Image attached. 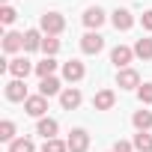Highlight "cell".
Here are the masks:
<instances>
[{"label":"cell","instance_id":"2","mask_svg":"<svg viewBox=\"0 0 152 152\" xmlns=\"http://www.w3.org/2000/svg\"><path fill=\"white\" fill-rule=\"evenodd\" d=\"M6 72L12 75V78H18V81H27V75L36 72V66L27 57H15V60H6Z\"/></svg>","mask_w":152,"mask_h":152},{"label":"cell","instance_id":"22","mask_svg":"<svg viewBox=\"0 0 152 152\" xmlns=\"http://www.w3.org/2000/svg\"><path fill=\"white\" fill-rule=\"evenodd\" d=\"M9 152H36V143L30 137H15L9 143Z\"/></svg>","mask_w":152,"mask_h":152},{"label":"cell","instance_id":"17","mask_svg":"<svg viewBox=\"0 0 152 152\" xmlns=\"http://www.w3.org/2000/svg\"><path fill=\"white\" fill-rule=\"evenodd\" d=\"M42 39H45L42 30H27V33H24V51H27V54H30V51H42Z\"/></svg>","mask_w":152,"mask_h":152},{"label":"cell","instance_id":"20","mask_svg":"<svg viewBox=\"0 0 152 152\" xmlns=\"http://www.w3.org/2000/svg\"><path fill=\"white\" fill-rule=\"evenodd\" d=\"M54 72H57V60L54 57H45L42 63H36V75H39V78H51Z\"/></svg>","mask_w":152,"mask_h":152},{"label":"cell","instance_id":"5","mask_svg":"<svg viewBox=\"0 0 152 152\" xmlns=\"http://www.w3.org/2000/svg\"><path fill=\"white\" fill-rule=\"evenodd\" d=\"M131 60H134V48H128V45H116V48L110 51V63L116 66V72H119V69H128Z\"/></svg>","mask_w":152,"mask_h":152},{"label":"cell","instance_id":"18","mask_svg":"<svg viewBox=\"0 0 152 152\" xmlns=\"http://www.w3.org/2000/svg\"><path fill=\"white\" fill-rule=\"evenodd\" d=\"M131 122H134V128L137 131H146L149 125H152V110H134V116H131Z\"/></svg>","mask_w":152,"mask_h":152},{"label":"cell","instance_id":"4","mask_svg":"<svg viewBox=\"0 0 152 152\" xmlns=\"http://www.w3.org/2000/svg\"><path fill=\"white\" fill-rule=\"evenodd\" d=\"M102 48H104V36H102L99 30L84 33V39H81V51H84V54H99Z\"/></svg>","mask_w":152,"mask_h":152},{"label":"cell","instance_id":"9","mask_svg":"<svg viewBox=\"0 0 152 152\" xmlns=\"http://www.w3.org/2000/svg\"><path fill=\"white\" fill-rule=\"evenodd\" d=\"M24 110H27L30 116L42 119V116L48 113V99H45V96H30V99L24 102Z\"/></svg>","mask_w":152,"mask_h":152},{"label":"cell","instance_id":"29","mask_svg":"<svg viewBox=\"0 0 152 152\" xmlns=\"http://www.w3.org/2000/svg\"><path fill=\"white\" fill-rule=\"evenodd\" d=\"M113 152H134V143H128V140H116Z\"/></svg>","mask_w":152,"mask_h":152},{"label":"cell","instance_id":"25","mask_svg":"<svg viewBox=\"0 0 152 152\" xmlns=\"http://www.w3.org/2000/svg\"><path fill=\"white\" fill-rule=\"evenodd\" d=\"M42 152H69V143H66V140H60V137H54V140H45Z\"/></svg>","mask_w":152,"mask_h":152},{"label":"cell","instance_id":"6","mask_svg":"<svg viewBox=\"0 0 152 152\" xmlns=\"http://www.w3.org/2000/svg\"><path fill=\"white\" fill-rule=\"evenodd\" d=\"M116 87L119 90H140V75L134 69H119L116 72Z\"/></svg>","mask_w":152,"mask_h":152},{"label":"cell","instance_id":"13","mask_svg":"<svg viewBox=\"0 0 152 152\" xmlns=\"http://www.w3.org/2000/svg\"><path fill=\"white\" fill-rule=\"evenodd\" d=\"M60 93H63V87H60V78H57V75H51V78H42V81H39V96L51 99V96H60Z\"/></svg>","mask_w":152,"mask_h":152},{"label":"cell","instance_id":"21","mask_svg":"<svg viewBox=\"0 0 152 152\" xmlns=\"http://www.w3.org/2000/svg\"><path fill=\"white\" fill-rule=\"evenodd\" d=\"M131 143H134L137 152H152V134H146V131H137Z\"/></svg>","mask_w":152,"mask_h":152},{"label":"cell","instance_id":"16","mask_svg":"<svg viewBox=\"0 0 152 152\" xmlns=\"http://www.w3.org/2000/svg\"><path fill=\"white\" fill-rule=\"evenodd\" d=\"M3 51H6V54L24 51V33H15V30H9V33L3 36Z\"/></svg>","mask_w":152,"mask_h":152},{"label":"cell","instance_id":"8","mask_svg":"<svg viewBox=\"0 0 152 152\" xmlns=\"http://www.w3.org/2000/svg\"><path fill=\"white\" fill-rule=\"evenodd\" d=\"M84 75H87V69H84V63H81V60H69V63H63V78H66L69 84L84 81Z\"/></svg>","mask_w":152,"mask_h":152},{"label":"cell","instance_id":"1","mask_svg":"<svg viewBox=\"0 0 152 152\" xmlns=\"http://www.w3.org/2000/svg\"><path fill=\"white\" fill-rule=\"evenodd\" d=\"M39 30H42L45 36H60V33L66 30V18H63L60 12H45V15L39 18Z\"/></svg>","mask_w":152,"mask_h":152},{"label":"cell","instance_id":"12","mask_svg":"<svg viewBox=\"0 0 152 152\" xmlns=\"http://www.w3.org/2000/svg\"><path fill=\"white\" fill-rule=\"evenodd\" d=\"M116 104V93L113 90H99L96 96H93V107L96 110H110Z\"/></svg>","mask_w":152,"mask_h":152},{"label":"cell","instance_id":"15","mask_svg":"<svg viewBox=\"0 0 152 152\" xmlns=\"http://www.w3.org/2000/svg\"><path fill=\"white\" fill-rule=\"evenodd\" d=\"M110 21H113V27H116V30H122V33L134 27V15H131L128 9H116V12L110 15Z\"/></svg>","mask_w":152,"mask_h":152},{"label":"cell","instance_id":"31","mask_svg":"<svg viewBox=\"0 0 152 152\" xmlns=\"http://www.w3.org/2000/svg\"><path fill=\"white\" fill-rule=\"evenodd\" d=\"M110 152H113V149H110Z\"/></svg>","mask_w":152,"mask_h":152},{"label":"cell","instance_id":"24","mask_svg":"<svg viewBox=\"0 0 152 152\" xmlns=\"http://www.w3.org/2000/svg\"><path fill=\"white\" fill-rule=\"evenodd\" d=\"M42 51H45V57H54V54L60 51V39H57V36H45V39H42Z\"/></svg>","mask_w":152,"mask_h":152},{"label":"cell","instance_id":"14","mask_svg":"<svg viewBox=\"0 0 152 152\" xmlns=\"http://www.w3.org/2000/svg\"><path fill=\"white\" fill-rule=\"evenodd\" d=\"M57 131H60V122H57V119H51V116H42V119H39V125H36V134H42L45 140H54V137H57Z\"/></svg>","mask_w":152,"mask_h":152},{"label":"cell","instance_id":"30","mask_svg":"<svg viewBox=\"0 0 152 152\" xmlns=\"http://www.w3.org/2000/svg\"><path fill=\"white\" fill-rule=\"evenodd\" d=\"M0 3H3V6H9V0H0Z\"/></svg>","mask_w":152,"mask_h":152},{"label":"cell","instance_id":"11","mask_svg":"<svg viewBox=\"0 0 152 152\" xmlns=\"http://www.w3.org/2000/svg\"><path fill=\"white\" fill-rule=\"evenodd\" d=\"M104 21H107V15H104V9H102V6H90V9L84 12V24H87L90 30H99Z\"/></svg>","mask_w":152,"mask_h":152},{"label":"cell","instance_id":"3","mask_svg":"<svg viewBox=\"0 0 152 152\" xmlns=\"http://www.w3.org/2000/svg\"><path fill=\"white\" fill-rule=\"evenodd\" d=\"M66 143H69V152H87V149H90V134H87V128H72Z\"/></svg>","mask_w":152,"mask_h":152},{"label":"cell","instance_id":"19","mask_svg":"<svg viewBox=\"0 0 152 152\" xmlns=\"http://www.w3.org/2000/svg\"><path fill=\"white\" fill-rule=\"evenodd\" d=\"M134 57H140V60H152V39H137L134 42Z\"/></svg>","mask_w":152,"mask_h":152},{"label":"cell","instance_id":"28","mask_svg":"<svg viewBox=\"0 0 152 152\" xmlns=\"http://www.w3.org/2000/svg\"><path fill=\"white\" fill-rule=\"evenodd\" d=\"M140 24H143V30H146V33H152V9H146V12L140 15Z\"/></svg>","mask_w":152,"mask_h":152},{"label":"cell","instance_id":"26","mask_svg":"<svg viewBox=\"0 0 152 152\" xmlns=\"http://www.w3.org/2000/svg\"><path fill=\"white\" fill-rule=\"evenodd\" d=\"M15 18H18V12L12 6H0V21H3V24H12Z\"/></svg>","mask_w":152,"mask_h":152},{"label":"cell","instance_id":"27","mask_svg":"<svg viewBox=\"0 0 152 152\" xmlns=\"http://www.w3.org/2000/svg\"><path fill=\"white\" fill-rule=\"evenodd\" d=\"M137 99H140L143 104H152V84H143V87L137 90Z\"/></svg>","mask_w":152,"mask_h":152},{"label":"cell","instance_id":"7","mask_svg":"<svg viewBox=\"0 0 152 152\" xmlns=\"http://www.w3.org/2000/svg\"><path fill=\"white\" fill-rule=\"evenodd\" d=\"M81 102H84V96H81L78 87H66V90L60 93V104H63V110H78Z\"/></svg>","mask_w":152,"mask_h":152},{"label":"cell","instance_id":"23","mask_svg":"<svg viewBox=\"0 0 152 152\" xmlns=\"http://www.w3.org/2000/svg\"><path fill=\"white\" fill-rule=\"evenodd\" d=\"M0 140H3V143H12V140H15V122H12V119H3V122H0Z\"/></svg>","mask_w":152,"mask_h":152},{"label":"cell","instance_id":"10","mask_svg":"<svg viewBox=\"0 0 152 152\" xmlns=\"http://www.w3.org/2000/svg\"><path fill=\"white\" fill-rule=\"evenodd\" d=\"M6 99H9V102H27V99H30V96H27V84L18 81V78H12V81L6 84Z\"/></svg>","mask_w":152,"mask_h":152}]
</instances>
